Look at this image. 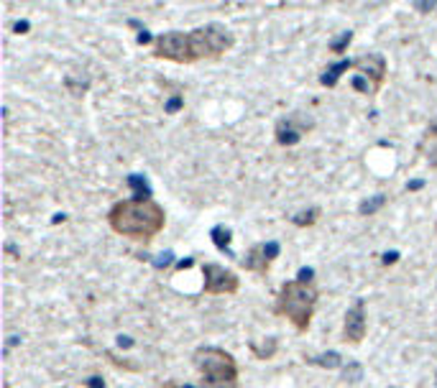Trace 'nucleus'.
<instances>
[{"label": "nucleus", "mask_w": 437, "mask_h": 388, "mask_svg": "<svg viewBox=\"0 0 437 388\" xmlns=\"http://www.w3.org/2000/svg\"><path fill=\"white\" fill-rule=\"evenodd\" d=\"M235 46L233 31L223 23H205L192 31H167L153 36L151 54L156 59L174 64H195V62H213L228 54Z\"/></svg>", "instance_id": "nucleus-1"}, {"label": "nucleus", "mask_w": 437, "mask_h": 388, "mask_svg": "<svg viewBox=\"0 0 437 388\" xmlns=\"http://www.w3.org/2000/svg\"><path fill=\"white\" fill-rule=\"evenodd\" d=\"M107 225L110 230L136 243H151L153 238L167 225V212L156 199H120L107 209Z\"/></svg>", "instance_id": "nucleus-2"}, {"label": "nucleus", "mask_w": 437, "mask_h": 388, "mask_svg": "<svg viewBox=\"0 0 437 388\" xmlns=\"http://www.w3.org/2000/svg\"><path fill=\"white\" fill-rule=\"evenodd\" d=\"M317 299H320V291L315 286V281H286L277 294L274 315L289 319L297 332H307L312 325Z\"/></svg>", "instance_id": "nucleus-3"}, {"label": "nucleus", "mask_w": 437, "mask_h": 388, "mask_svg": "<svg viewBox=\"0 0 437 388\" xmlns=\"http://www.w3.org/2000/svg\"><path fill=\"white\" fill-rule=\"evenodd\" d=\"M192 363L200 373V388H241V370L233 352L205 345L195 350Z\"/></svg>", "instance_id": "nucleus-4"}, {"label": "nucleus", "mask_w": 437, "mask_h": 388, "mask_svg": "<svg viewBox=\"0 0 437 388\" xmlns=\"http://www.w3.org/2000/svg\"><path fill=\"white\" fill-rule=\"evenodd\" d=\"M241 289L238 273L225 269L220 263H205L202 266V294L210 297H233Z\"/></svg>", "instance_id": "nucleus-5"}, {"label": "nucleus", "mask_w": 437, "mask_h": 388, "mask_svg": "<svg viewBox=\"0 0 437 388\" xmlns=\"http://www.w3.org/2000/svg\"><path fill=\"white\" fill-rule=\"evenodd\" d=\"M281 245L277 240H268V243H256L246 253V258H241V269L256 273V276H268L271 271V263L279 258Z\"/></svg>", "instance_id": "nucleus-6"}, {"label": "nucleus", "mask_w": 437, "mask_h": 388, "mask_svg": "<svg viewBox=\"0 0 437 388\" xmlns=\"http://www.w3.org/2000/svg\"><path fill=\"white\" fill-rule=\"evenodd\" d=\"M312 128H315L312 120H307L302 113H292V115H286L279 120L277 128H274V136H277L279 146H286V148H289V146L299 144Z\"/></svg>", "instance_id": "nucleus-7"}, {"label": "nucleus", "mask_w": 437, "mask_h": 388, "mask_svg": "<svg viewBox=\"0 0 437 388\" xmlns=\"http://www.w3.org/2000/svg\"><path fill=\"white\" fill-rule=\"evenodd\" d=\"M368 332V315H366V299H356L345 312L343 322V340L350 345H361L366 340Z\"/></svg>", "instance_id": "nucleus-8"}, {"label": "nucleus", "mask_w": 437, "mask_h": 388, "mask_svg": "<svg viewBox=\"0 0 437 388\" xmlns=\"http://www.w3.org/2000/svg\"><path fill=\"white\" fill-rule=\"evenodd\" d=\"M353 69H356L361 77H366V80L371 82L374 92H379L381 87H384L386 74H389V67H386L384 54H363V56H358L356 62H353Z\"/></svg>", "instance_id": "nucleus-9"}, {"label": "nucleus", "mask_w": 437, "mask_h": 388, "mask_svg": "<svg viewBox=\"0 0 437 388\" xmlns=\"http://www.w3.org/2000/svg\"><path fill=\"white\" fill-rule=\"evenodd\" d=\"M353 69V62L350 59H340V62H335V64H330L325 72H322V77H320V84L322 87H335L340 82V77L345 72H350Z\"/></svg>", "instance_id": "nucleus-10"}, {"label": "nucleus", "mask_w": 437, "mask_h": 388, "mask_svg": "<svg viewBox=\"0 0 437 388\" xmlns=\"http://www.w3.org/2000/svg\"><path fill=\"white\" fill-rule=\"evenodd\" d=\"M210 238H213L215 248L220 253H228L231 258H235L231 251V240H233V230L228 225H215L213 230H210Z\"/></svg>", "instance_id": "nucleus-11"}, {"label": "nucleus", "mask_w": 437, "mask_h": 388, "mask_svg": "<svg viewBox=\"0 0 437 388\" xmlns=\"http://www.w3.org/2000/svg\"><path fill=\"white\" fill-rule=\"evenodd\" d=\"M248 347H251V352L256 355V361H271L279 350V340L277 337H266L264 343H256V340H253Z\"/></svg>", "instance_id": "nucleus-12"}, {"label": "nucleus", "mask_w": 437, "mask_h": 388, "mask_svg": "<svg viewBox=\"0 0 437 388\" xmlns=\"http://www.w3.org/2000/svg\"><path fill=\"white\" fill-rule=\"evenodd\" d=\"M304 361L310 363V365H317V368H325V370H335L343 365V355L335 350L330 352H322V355H315V358H304Z\"/></svg>", "instance_id": "nucleus-13"}, {"label": "nucleus", "mask_w": 437, "mask_h": 388, "mask_svg": "<svg viewBox=\"0 0 437 388\" xmlns=\"http://www.w3.org/2000/svg\"><path fill=\"white\" fill-rule=\"evenodd\" d=\"M386 202H389V197H386V194H374V197L363 199V202L358 205V215H361V217H371V215H376L379 209L384 207Z\"/></svg>", "instance_id": "nucleus-14"}, {"label": "nucleus", "mask_w": 437, "mask_h": 388, "mask_svg": "<svg viewBox=\"0 0 437 388\" xmlns=\"http://www.w3.org/2000/svg\"><path fill=\"white\" fill-rule=\"evenodd\" d=\"M320 215H322L320 207H310V209H304V212H299V215L292 217V222H295L297 227H310L320 220Z\"/></svg>", "instance_id": "nucleus-15"}, {"label": "nucleus", "mask_w": 437, "mask_h": 388, "mask_svg": "<svg viewBox=\"0 0 437 388\" xmlns=\"http://www.w3.org/2000/svg\"><path fill=\"white\" fill-rule=\"evenodd\" d=\"M350 41H353V31H343L338 38H332L330 44H328V52H330V54H343L350 46Z\"/></svg>", "instance_id": "nucleus-16"}, {"label": "nucleus", "mask_w": 437, "mask_h": 388, "mask_svg": "<svg viewBox=\"0 0 437 388\" xmlns=\"http://www.w3.org/2000/svg\"><path fill=\"white\" fill-rule=\"evenodd\" d=\"M128 184L136 190V197H141V199H149L151 197V190H149V181L143 179V176H138V174H131L128 176Z\"/></svg>", "instance_id": "nucleus-17"}, {"label": "nucleus", "mask_w": 437, "mask_h": 388, "mask_svg": "<svg viewBox=\"0 0 437 388\" xmlns=\"http://www.w3.org/2000/svg\"><path fill=\"white\" fill-rule=\"evenodd\" d=\"M350 84H353V90L363 92V95H376L374 87H371V82H368L366 77H361V74H356V77L350 80Z\"/></svg>", "instance_id": "nucleus-18"}, {"label": "nucleus", "mask_w": 437, "mask_h": 388, "mask_svg": "<svg viewBox=\"0 0 437 388\" xmlns=\"http://www.w3.org/2000/svg\"><path fill=\"white\" fill-rule=\"evenodd\" d=\"M361 376H363V368H361L358 363H348V368H345V373H343V378L348 380V383H358Z\"/></svg>", "instance_id": "nucleus-19"}, {"label": "nucleus", "mask_w": 437, "mask_h": 388, "mask_svg": "<svg viewBox=\"0 0 437 388\" xmlns=\"http://www.w3.org/2000/svg\"><path fill=\"white\" fill-rule=\"evenodd\" d=\"M182 108H184V98H182V95H174V98H171L169 102L164 105L167 115H174V113H177V110H182Z\"/></svg>", "instance_id": "nucleus-20"}, {"label": "nucleus", "mask_w": 437, "mask_h": 388, "mask_svg": "<svg viewBox=\"0 0 437 388\" xmlns=\"http://www.w3.org/2000/svg\"><path fill=\"white\" fill-rule=\"evenodd\" d=\"M171 261H174V253L167 251V253H164V255H159V258L153 261V266H156V269H167V266H169Z\"/></svg>", "instance_id": "nucleus-21"}, {"label": "nucleus", "mask_w": 437, "mask_h": 388, "mask_svg": "<svg viewBox=\"0 0 437 388\" xmlns=\"http://www.w3.org/2000/svg\"><path fill=\"white\" fill-rule=\"evenodd\" d=\"M299 281H312L315 279V269H299Z\"/></svg>", "instance_id": "nucleus-22"}, {"label": "nucleus", "mask_w": 437, "mask_h": 388, "mask_svg": "<svg viewBox=\"0 0 437 388\" xmlns=\"http://www.w3.org/2000/svg\"><path fill=\"white\" fill-rule=\"evenodd\" d=\"M138 44H143V46L151 44L153 46V38L149 36V31H146V28H141V34H138Z\"/></svg>", "instance_id": "nucleus-23"}, {"label": "nucleus", "mask_w": 437, "mask_h": 388, "mask_svg": "<svg viewBox=\"0 0 437 388\" xmlns=\"http://www.w3.org/2000/svg\"><path fill=\"white\" fill-rule=\"evenodd\" d=\"M414 8H417V10H435L437 3H435V0H432V3H414Z\"/></svg>", "instance_id": "nucleus-24"}, {"label": "nucleus", "mask_w": 437, "mask_h": 388, "mask_svg": "<svg viewBox=\"0 0 437 388\" xmlns=\"http://www.w3.org/2000/svg\"><path fill=\"white\" fill-rule=\"evenodd\" d=\"M396 261H399V253H396V251L386 253V255H384V266H389V263H396Z\"/></svg>", "instance_id": "nucleus-25"}, {"label": "nucleus", "mask_w": 437, "mask_h": 388, "mask_svg": "<svg viewBox=\"0 0 437 388\" xmlns=\"http://www.w3.org/2000/svg\"><path fill=\"white\" fill-rule=\"evenodd\" d=\"M13 31H18V34H21V31H28V21H18L16 26H13Z\"/></svg>", "instance_id": "nucleus-26"}, {"label": "nucleus", "mask_w": 437, "mask_h": 388, "mask_svg": "<svg viewBox=\"0 0 437 388\" xmlns=\"http://www.w3.org/2000/svg\"><path fill=\"white\" fill-rule=\"evenodd\" d=\"M427 138H437V123H432V126L427 128Z\"/></svg>", "instance_id": "nucleus-27"}, {"label": "nucleus", "mask_w": 437, "mask_h": 388, "mask_svg": "<svg viewBox=\"0 0 437 388\" xmlns=\"http://www.w3.org/2000/svg\"><path fill=\"white\" fill-rule=\"evenodd\" d=\"M420 187H422V181H412V184H407V190H409V192L420 190Z\"/></svg>", "instance_id": "nucleus-28"}, {"label": "nucleus", "mask_w": 437, "mask_h": 388, "mask_svg": "<svg viewBox=\"0 0 437 388\" xmlns=\"http://www.w3.org/2000/svg\"><path fill=\"white\" fill-rule=\"evenodd\" d=\"M92 383H89V388H103V383H100V378H89Z\"/></svg>", "instance_id": "nucleus-29"}, {"label": "nucleus", "mask_w": 437, "mask_h": 388, "mask_svg": "<svg viewBox=\"0 0 437 388\" xmlns=\"http://www.w3.org/2000/svg\"><path fill=\"white\" fill-rule=\"evenodd\" d=\"M167 388H192V386H174V383H171V386H167Z\"/></svg>", "instance_id": "nucleus-30"}, {"label": "nucleus", "mask_w": 437, "mask_h": 388, "mask_svg": "<svg viewBox=\"0 0 437 388\" xmlns=\"http://www.w3.org/2000/svg\"><path fill=\"white\" fill-rule=\"evenodd\" d=\"M394 388H396V386H394Z\"/></svg>", "instance_id": "nucleus-31"}]
</instances>
